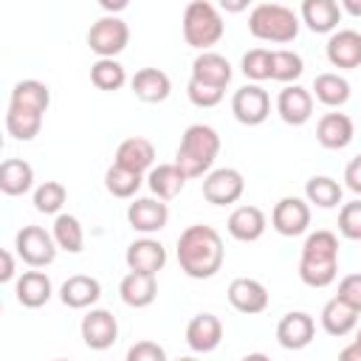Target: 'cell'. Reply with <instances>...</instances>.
<instances>
[{"instance_id": "6da1fadb", "label": "cell", "mask_w": 361, "mask_h": 361, "mask_svg": "<svg viewBox=\"0 0 361 361\" xmlns=\"http://www.w3.org/2000/svg\"><path fill=\"white\" fill-rule=\"evenodd\" d=\"M226 259L223 237L214 226L195 223L178 237V265L189 279H212Z\"/></svg>"}, {"instance_id": "7a4b0ae2", "label": "cell", "mask_w": 361, "mask_h": 361, "mask_svg": "<svg viewBox=\"0 0 361 361\" xmlns=\"http://www.w3.org/2000/svg\"><path fill=\"white\" fill-rule=\"evenodd\" d=\"M220 152V135L212 124H189L180 135L175 166L186 178H206L212 172V164Z\"/></svg>"}, {"instance_id": "3957f363", "label": "cell", "mask_w": 361, "mask_h": 361, "mask_svg": "<svg viewBox=\"0 0 361 361\" xmlns=\"http://www.w3.org/2000/svg\"><path fill=\"white\" fill-rule=\"evenodd\" d=\"M248 31L262 42L285 45L299 34V14L285 3H259L248 14Z\"/></svg>"}, {"instance_id": "277c9868", "label": "cell", "mask_w": 361, "mask_h": 361, "mask_svg": "<svg viewBox=\"0 0 361 361\" xmlns=\"http://www.w3.org/2000/svg\"><path fill=\"white\" fill-rule=\"evenodd\" d=\"M183 39L186 45L197 48L200 54L203 51H212V45H217L226 34V23L220 17V8L209 0H192L186 8H183Z\"/></svg>"}, {"instance_id": "5b68a950", "label": "cell", "mask_w": 361, "mask_h": 361, "mask_svg": "<svg viewBox=\"0 0 361 361\" xmlns=\"http://www.w3.org/2000/svg\"><path fill=\"white\" fill-rule=\"evenodd\" d=\"M127 42H130V25L116 14L99 17L87 31V45L99 59H116V54H121Z\"/></svg>"}, {"instance_id": "8992f818", "label": "cell", "mask_w": 361, "mask_h": 361, "mask_svg": "<svg viewBox=\"0 0 361 361\" xmlns=\"http://www.w3.org/2000/svg\"><path fill=\"white\" fill-rule=\"evenodd\" d=\"M17 257L31 268H45L56 259V240L42 226H23L14 237Z\"/></svg>"}, {"instance_id": "52a82bcc", "label": "cell", "mask_w": 361, "mask_h": 361, "mask_svg": "<svg viewBox=\"0 0 361 361\" xmlns=\"http://www.w3.org/2000/svg\"><path fill=\"white\" fill-rule=\"evenodd\" d=\"M243 192H245V178L234 166L212 169L203 178V197L212 206H231V203H237L243 197Z\"/></svg>"}, {"instance_id": "ba28073f", "label": "cell", "mask_w": 361, "mask_h": 361, "mask_svg": "<svg viewBox=\"0 0 361 361\" xmlns=\"http://www.w3.org/2000/svg\"><path fill=\"white\" fill-rule=\"evenodd\" d=\"M231 113L245 127L262 124L271 116V96H268V90L259 87V85H243L231 96Z\"/></svg>"}, {"instance_id": "9c48e42d", "label": "cell", "mask_w": 361, "mask_h": 361, "mask_svg": "<svg viewBox=\"0 0 361 361\" xmlns=\"http://www.w3.org/2000/svg\"><path fill=\"white\" fill-rule=\"evenodd\" d=\"M271 226L282 237H299L310 226V203L302 197H282L271 212Z\"/></svg>"}, {"instance_id": "30bf717a", "label": "cell", "mask_w": 361, "mask_h": 361, "mask_svg": "<svg viewBox=\"0 0 361 361\" xmlns=\"http://www.w3.org/2000/svg\"><path fill=\"white\" fill-rule=\"evenodd\" d=\"M79 330H82V341L90 350H110L116 344V338H118V322L104 307H90L82 316Z\"/></svg>"}, {"instance_id": "8fae6325", "label": "cell", "mask_w": 361, "mask_h": 361, "mask_svg": "<svg viewBox=\"0 0 361 361\" xmlns=\"http://www.w3.org/2000/svg\"><path fill=\"white\" fill-rule=\"evenodd\" d=\"M324 54H327V62L333 68H341V71L361 68V34L355 28L333 31L327 45H324Z\"/></svg>"}, {"instance_id": "7c38bea8", "label": "cell", "mask_w": 361, "mask_h": 361, "mask_svg": "<svg viewBox=\"0 0 361 361\" xmlns=\"http://www.w3.org/2000/svg\"><path fill=\"white\" fill-rule=\"evenodd\" d=\"M276 113L285 124L302 127L313 116V93L302 85H285L276 96Z\"/></svg>"}, {"instance_id": "4fadbf2b", "label": "cell", "mask_w": 361, "mask_h": 361, "mask_svg": "<svg viewBox=\"0 0 361 361\" xmlns=\"http://www.w3.org/2000/svg\"><path fill=\"white\" fill-rule=\"evenodd\" d=\"M166 220H169V206L158 197H135L127 206V223L133 226V231L155 234L166 226Z\"/></svg>"}, {"instance_id": "5bb4252c", "label": "cell", "mask_w": 361, "mask_h": 361, "mask_svg": "<svg viewBox=\"0 0 361 361\" xmlns=\"http://www.w3.org/2000/svg\"><path fill=\"white\" fill-rule=\"evenodd\" d=\"M228 302L237 313H245V316H257L268 307V288L259 282V279H251V276H237L231 279L228 285Z\"/></svg>"}, {"instance_id": "9a60e30c", "label": "cell", "mask_w": 361, "mask_h": 361, "mask_svg": "<svg viewBox=\"0 0 361 361\" xmlns=\"http://www.w3.org/2000/svg\"><path fill=\"white\" fill-rule=\"evenodd\" d=\"M316 336V322L305 310H290L276 324V341L285 350H305Z\"/></svg>"}, {"instance_id": "2e32d148", "label": "cell", "mask_w": 361, "mask_h": 361, "mask_svg": "<svg viewBox=\"0 0 361 361\" xmlns=\"http://www.w3.org/2000/svg\"><path fill=\"white\" fill-rule=\"evenodd\" d=\"M124 262L130 271H138V274H158L164 265H166V248L152 240V237H141V240H133L124 251Z\"/></svg>"}, {"instance_id": "e0dca14e", "label": "cell", "mask_w": 361, "mask_h": 361, "mask_svg": "<svg viewBox=\"0 0 361 361\" xmlns=\"http://www.w3.org/2000/svg\"><path fill=\"white\" fill-rule=\"evenodd\" d=\"M99 296H102V282L96 276H90V274H73L59 288V299L71 310L93 307L99 302Z\"/></svg>"}, {"instance_id": "ac0fdd59", "label": "cell", "mask_w": 361, "mask_h": 361, "mask_svg": "<svg viewBox=\"0 0 361 361\" xmlns=\"http://www.w3.org/2000/svg\"><path fill=\"white\" fill-rule=\"evenodd\" d=\"M223 341V322L214 313H197L186 324V344L195 353H212Z\"/></svg>"}, {"instance_id": "d6986e66", "label": "cell", "mask_w": 361, "mask_h": 361, "mask_svg": "<svg viewBox=\"0 0 361 361\" xmlns=\"http://www.w3.org/2000/svg\"><path fill=\"white\" fill-rule=\"evenodd\" d=\"M355 135V124L347 113H324L316 121V141L324 149H344Z\"/></svg>"}, {"instance_id": "ffe728a7", "label": "cell", "mask_w": 361, "mask_h": 361, "mask_svg": "<svg viewBox=\"0 0 361 361\" xmlns=\"http://www.w3.org/2000/svg\"><path fill=\"white\" fill-rule=\"evenodd\" d=\"M226 228H228V234H231L234 240H240V243H254V240H259V237L265 234L268 220H265V212H262L259 206L245 203V206H237V209L228 214Z\"/></svg>"}, {"instance_id": "44dd1931", "label": "cell", "mask_w": 361, "mask_h": 361, "mask_svg": "<svg viewBox=\"0 0 361 361\" xmlns=\"http://www.w3.org/2000/svg\"><path fill=\"white\" fill-rule=\"evenodd\" d=\"M299 14L313 34H333L341 23V6L336 0H305Z\"/></svg>"}, {"instance_id": "7402d4cb", "label": "cell", "mask_w": 361, "mask_h": 361, "mask_svg": "<svg viewBox=\"0 0 361 361\" xmlns=\"http://www.w3.org/2000/svg\"><path fill=\"white\" fill-rule=\"evenodd\" d=\"M231 62L217 54V51H203L195 56L192 62V79L195 82H203V85H212V87H223L231 82Z\"/></svg>"}, {"instance_id": "603a6c76", "label": "cell", "mask_w": 361, "mask_h": 361, "mask_svg": "<svg viewBox=\"0 0 361 361\" xmlns=\"http://www.w3.org/2000/svg\"><path fill=\"white\" fill-rule=\"evenodd\" d=\"M130 87L135 93V99L147 102V104H158L166 102L172 93V82L161 68H141L135 71V76L130 79Z\"/></svg>"}, {"instance_id": "cb8c5ba5", "label": "cell", "mask_w": 361, "mask_h": 361, "mask_svg": "<svg viewBox=\"0 0 361 361\" xmlns=\"http://www.w3.org/2000/svg\"><path fill=\"white\" fill-rule=\"evenodd\" d=\"M54 293V285H51V276L45 271H23V276L14 282V296L23 307H42Z\"/></svg>"}, {"instance_id": "d4e9b609", "label": "cell", "mask_w": 361, "mask_h": 361, "mask_svg": "<svg viewBox=\"0 0 361 361\" xmlns=\"http://www.w3.org/2000/svg\"><path fill=\"white\" fill-rule=\"evenodd\" d=\"M118 166L130 169V172H138L144 175L147 169H152L155 164V147L149 138H141V135H133V138H124L116 149V161Z\"/></svg>"}, {"instance_id": "484cf974", "label": "cell", "mask_w": 361, "mask_h": 361, "mask_svg": "<svg viewBox=\"0 0 361 361\" xmlns=\"http://www.w3.org/2000/svg\"><path fill=\"white\" fill-rule=\"evenodd\" d=\"M118 296L127 307H149L158 296V279L152 274H138L130 271L121 282H118Z\"/></svg>"}, {"instance_id": "4316f807", "label": "cell", "mask_w": 361, "mask_h": 361, "mask_svg": "<svg viewBox=\"0 0 361 361\" xmlns=\"http://www.w3.org/2000/svg\"><path fill=\"white\" fill-rule=\"evenodd\" d=\"M186 175L175 166V161L172 164H158V166H152L149 169V175H147V186H149V192L158 197V200H172V197H178L180 192H183V186H186Z\"/></svg>"}, {"instance_id": "83f0119b", "label": "cell", "mask_w": 361, "mask_h": 361, "mask_svg": "<svg viewBox=\"0 0 361 361\" xmlns=\"http://www.w3.org/2000/svg\"><path fill=\"white\" fill-rule=\"evenodd\" d=\"M8 104L11 107H23V110H34V113H42L51 107V90L45 82L39 79H23L11 87V96H8Z\"/></svg>"}, {"instance_id": "f1b7e54d", "label": "cell", "mask_w": 361, "mask_h": 361, "mask_svg": "<svg viewBox=\"0 0 361 361\" xmlns=\"http://www.w3.org/2000/svg\"><path fill=\"white\" fill-rule=\"evenodd\" d=\"M34 186V166L23 158H6L0 164V192L8 197L25 195Z\"/></svg>"}, {"instance_id": "f546056e", "label": "cell", "mask_w": 361, "mask_h": 361, "mask_svg": "<svg viewBox=\"0 0 361 361\" xmlns=\"http://www.w3.org/2000/svg\"><path fill=\"white\" fill-rule=\"evenodd\" d=\"M313 99L322 102L324 107H341L347 104L350 99V82L341 76V73H333V71H324L313 79V87H310Z\"/></svg>"}, {"instance_id": "4dcf8cb0", "label": "cell", "mask_w": 361, "mask_h": 361, "mask_svg": "<svg viewBox=\"0 0 361 361\" xmlns=\"http://www.w3.org/2000/svg\"><path fill=\"white\" fill-rule=\"evenodd\" d=\"M322 327L330 336H347L358 327V310H353L347 302H341L338 296H333L324 307H322Z\"/></svg>"}, {"instance_id": "1f68e13d", "label": "cell", "mask_w": 361, "mask_h": 361, "mask_svg": "<svg viewBox=\"0 0 361 361\" xmlns=\"http://www.w3.org/2000/svg\"><path fill=\"white\" fill-rule=\"evenodd\" d=\"M299 262H338V237L327 228L310 231L302 245Z\"/></svg>"}, {"instance_id": "d6a6232c", "label": "cell", "mask_w": 361, "mask_h": 361, "mask_svg": "<svg viewBox=\"0 0 361 361\" xmlns=\"http://www.w3.org/2000/svg\"><path fill=\"white\" fill-rule=\"evenodd\" d=\"M51 234L56 240V248H62L68 254H79L85 248V228H82L79 217H73V214H56Z\"/></svg>"}, {"instance_id": "836d02e7", "label": "cell", "mask_w": 361, "mask_h": 361, "mask_svg": "<svg viewBox=\"0 0 361 361\" xmlns=\"http://www.w3.org/2000/svg\"><path fill=\"white\" fill-rule=\"evenodd\" d=\"M305 200L319 209H333L341 203V183L330 175H313L305 183Z\"/></svg>"}, {"instance_id": "e575fe53", "label": "cell", "mask_w": 361, "mask_h": 361, "mask_svg": "<svg viewBox=\"0 0 361 361\" xmlns=\"http://www.w3.org/2000/svg\"><path fill=\"white\" fill-rule=\"evenodd\" d=\"M6 130L17 141H31L42 130V113H34V110H23V107H11L8 104V110H6Z\"/></svg>"}, {"instance_id": "d590c367", "label": "cell", "mask_w": 361, "mask_h": 361, "mask_svg": "<svg viewBox=\"0 0 361 361\" xmlns=\"http://www.w3.org/2000/svg\"><path fill=\"white\" fill-rule=\"evenodd\" d=\"M141 183H144V175L130 172V169H124V166H118V164H110L107 172H104V189H107L113 197H121V200L133 197V195L141 189Z\"/></svg>"}, {"instance_id": "8d00e7d4", "label": "cell", "mask_w": 361, "mask_h": 361, "mask_svg": "<svg viewBox=\"0 0 361 361\" xmlns=\"http://www.w3.org/2000/svg\"><path fill=\"white\" fill-rule=\"evenodd\" d=\"M302 71H305V62H302V56H299L296 51H290V48H276V51L271 54V79H274V82L290 85V82H296V79L302 76Z\"/></svg>"}, {"instance_id": "74e56055", "label": "cell", "mask_w": 361, "mask_h": 361, "mask_svg": "<svg viewBox=\"0 0 361 361\" xmlns=\"http://www.w3.org/2000/svg\"><path fill=\"white\" fill-rule=\"evenodd\" d=\"M90 82L99 90H118L127 82V71L118 59H96L90 65Z\"/></svg>"}, {"instance_id": "f35d334b", "label": "cell", "mask_w": 361, "mask_h": 361, "mask_svg": "<svg viewBox=\"0 0 361 361\" xmlns=\"http://www.w3.org/2000/svg\"><path fill=\"white\" fill-rule=\"evenodd\" d=\"M68 200V189L59 180H42L34 189V209L42 214H59Z\"/></svg>"}, {"instance_id": "ab89813d", "label": "cell", "mask_w": 361, "mask_h": 361, "mask_svg": "<svg viewBox=\"0 0 361 361\" xmlns=\"http://www.w3.org/2000/svg\"><path fill=\"white\" fill-rule=\"evenodd\" d=\"M271 54H274L271 48H251V51H245L243 62H240L245 79H251L254 85L271 79Z\"/></svg>"}, {"instance_id": "60d3db41", "label": "cell", "mask_w": 361, "mask_h": 361, "mask_svg": "<svg viewBox=\"0 0 361 361\" xmlns=\"http://www.w3.org/2000/svg\"><path fill=\"white\" fill-rule=\"evenodd\" d=\"M338 276V262H299V279L310 288H327Z\"/></svg>"}, {"instance_id": "b9f144b4", "label": "cell", "mask_w": 361, "mask_h": 361, "mask_svg": "<svg viewBox=\"0 0 361 361\" xmlns=\"http://www.w3.org/2000/svg\"><path fill=\"white\" fill-rule=\"evenodd\" d=\"M338 234L347 240H361V197L341 203L338 209Z\"/></svg>"}, {"instance_id": "7bdbcfd3", "label": "cell", "mask_w": 361, "mask_h": 361, "mask_svg": "<svg viewBox=\"0 0 361 361\" xmlns=\"http://www.w3.org/2000/svg\"><path fill=\"white\" fill-rule=\"evenodd\" d=\"M186 96H189V102H192L195 107H214V104L223 102L226 90H223V87H212V85H203V82L189 79V85H186Z\"/></svg>"}, {"instance_id": "ee69618b", "label": "cell", "mask_w": 361, "mask_h": 361, "mask_svg": "<svg viewBox=\"0 0 361 361\" xmlns=\"http://www.w3.org/2000/svg\"><path fill=\"white\" fill-rule=\"evenodd\" d=\"M124 361H166V350L158 344V341H135L130 350H127V358Z\"/></svg>"}, {"instance_id": "f6af8a7d", "label": "cell", "mask_w": 361, "mask_h": 361, "mask_svg": "<svg viewBox=\"0 0 361 361\" xmlns=\"http://www.w3.org/2000/svg\"><path fill=\"white\" fill-rule=\"evenodd\" d=\"M341 302H347L353 310L361 313V274H347L341 282H338V293H336Z\"/></svg>"}, {"instance_id": "bcb514c9", "label": "cell", "mask_w": 361, "mask_h": 361, "mask_svg": "<svg viewBox=\"0 0 361 361\" xmlns=\"http://www.w3.org/2000/svg\"><path fill=\"white\" fill-rule=\"evenodd\" d=\"M344 183H347L350 192H355V195L361 197V155H355V158L347 164V169H344Z\"/></svg>"}, {"instance_id": "7dc6e473", "label": "cell", "mask_w": 361, "mask_h": 361, "mask_svg": "<svg viewBox=\"0 0 361 361\" xmlns=\"http://www.w3.org/2000/svg\"><path fill=\"white\" fill-rule=\"evenodd\" d=\"M0 259H3L0 282H11L14 279V257H11V251H0Z\"/></svg>"}, {"instance_id": "c3c4849f", "label": "cell", "mask_w": 361, "mask_h": 361, "mask_svg": "<svg viewBox=\"0 0 361 361\" xmlns=\"http://www.w3.org/2000/svg\"><path fill=\"white\" fill-rule=\"evenodd\" d=\"M338 361H361V344H358V341H350V344L338 353Z\"/></svg>"}, {"instance_id": "681fc988", "label": "cell", "mask_w": 361, "mask_h": 361, "mask_svg": "<svg viewBox=\"0 0 361 361\" xmlns=\"http://www.w3.org/2000/svg\"><path fill=\"white\" fill-rule=\"evenodd\" d=\"M338 6H341V11H347L353 17H361V0H341Z\"/></svg>"}, {"instance_id": "f907efd6", "label": "cell", "mask_w": 361, "mask_h": 361, "mask_svg": "<svg viewBox=\"0 0 361 361\" xmlns=\"http://www.w3.org/2000/svg\"><path fill=\"white\" fill-rule=\"evenodd\" d=\"M102 8H104V11H121V8H127V0H116V3L102 0Z\"/></svg>"}, {"instance_id": "816d5d0a", "label": "cell", "mask_w": 361, "mask_h": 361, "mask_svg": "<svg viewBox=\"0 0 361 361\" xmlns=\"http://www.w3.org/2000/svg\"><path fill=\"white\" fill-rule=\"evenodd\" d=\"M243 361H271L265 353H248V355H243Z\"/></svg>"}, {"instance_id": "f5cc1de1", "label": "cell", "mask_w": 361, "mask_h": 361, "mask_svg": "<svg viewBox=\"0 0 361 361\" xmlns=\"http://www.w3.org/2000/svg\"><path fill=\"white\" fill-rule=\"evenodd\" d=\"M223 8H226V11H240V8H245V3H226V0H223Z\"/></svg>"}, {"instance_id": "db71d44e", "label": "cell", "mask_w": 361, "mask_h": 361, "mask_svg": "<svg viewBox=\"0 0 361 361\" xmlns=\"http://www.w3.org/2000/svg\"><path fill=\"white\" fill-rule=\"evenodd\" d=\"M175 361H197V358H192V355H183V358H175Z\"/></svg>"}, {"instance_id": "11a10c76", "label": "cell", "mask_w": 361, "mask_h": 361, "mask_svg": "<svg viewBox=\"0 0 361 361\" xmlns=\"http://www.w3.org/2000/svg\"><path fill=\"white\" fill-rule=\"evenodd\" d=\"M355 341H358V344H361V327H358V330H355Z\"/></svg>"}, {"instance_id": "9f6ffc18", "label": "cell", "mask_w": 361, "mask_h": 361, "mask_svg": "<svg viewBox=\"0 0 361 361\" xmlns=\"http://www.w3.org/2000/svg\"><path fill=\"white\" fill-rule=\"evenodd\" d=\"M54 361H68V358H54Z\"/></svg>"}]
</instances>
